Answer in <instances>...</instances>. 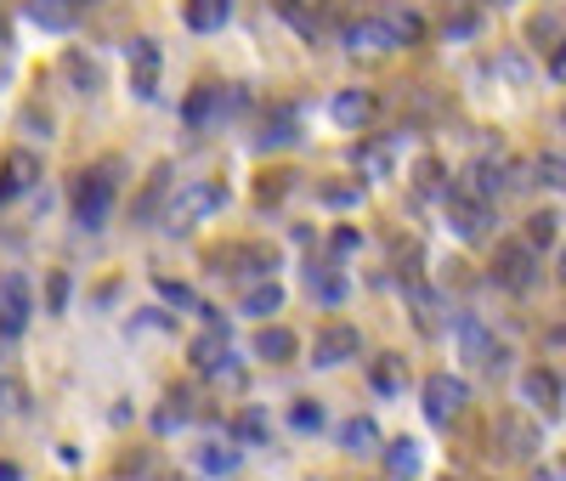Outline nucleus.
Wrapping results in <instances>:
<instances>
[{
	"label": "nucleus",
	"instance_id": "f257e3e1",
	"mask_svg": "<svg viewBox=\"0 0 566 481\" xmlns=\"http://www.w3.org/2000/svg\"><path fill=\"white\" fill-rule=\"evenodd\" d=\"M108 210H114V165H97V170H85L80 187H74V227L80 232H103Z\"/></svg>",
	"mask_w": 566,
	"mask_h": 481
},
{
	"label": "nucleus",
	"instance_id": "f03ea898",
	"mask_svg": "<svg viewBox=\"0 0 566 481\" xmlns=\"http://www.w3.org/2000/svg\"><path fill=\"white\" fill-rule=\"evenodd\" d=\"M448 227H453V238H464V244H482L488 227H493V205L476 199V192H464V187H453L448 192Z\"/></svg>",
	"mask_w": 566,
	"mask_h": 481
},
{
	"label": "nucleus",
	"instance_id": "7ed1b4c3",
	"mask_svg": "<svg viewBox=\"0 0 566 481\" xmlns=\"http://www.w3.org/2000/svg\"><path fill=\"white\" fill-rule=\"evenodd\" d=\"M34 317V295L23 272H0V341H18Z\"/></svg>",
	"mask_w": 566,
	"mask_h": 481
},
{
	"label": "nucleus",
	"instance_id": "20e7f679",
	"mask_svg": "<svg viewBox=\"0 0 566 481\" xmlns=\"http://www.w3.org/2000/svg\"><path fill=\"white\" fill-rule=\"evenodd\" d=\"M493 283L510 289V295H527V289L538 283V250L527 244V238H522V244H504V250H499V261H493Z\"/></svg>",
	"mask_w": 566,
	"mask_h": 481
},
{
	"label": "nucleus",
	"instance_id": "39448f33",
	"mask_svg": "<svg viewBox=\"0 0 566 481\" xmlns=\"http://www.w3.org/2000/svg\"><path fill=\"white\" fill-rule=\"evenodd\" d=\"M221 205H227V187H221V181H187V187L176 192V205H170V227L181 232V227L216 216Z\"/></svg>",
	"mask_w": 566,
	"mask_h": 481
},
{
	"label": "nucleus",
	"instance_id": "423d86ee",
	"mask_svg": "<svg viewBox=\"0 0 566 481\" xmlns=\"http://www.w3.org/2000/svg\"><path fill=\"white\" fill-rule=\"evenodd\" d=\"M459 352H464L470 368H482V374H499V363H504V346L488 334L482 317H459Z\"/></svg>",
	"mask_w": 566,
	"mask_h": 481
},
{
	"label": "nucleus",
	"instance_id": "0eeeda50",
	"mask_svg": "<svg viewBox=\"0 0 566 481\" xmlns=\"http://www.w3.org/2000/svg\"><path fill=\"white\" fill-rule=\"evenodd\" d=\"M357 352H363V334L352 323H328V328H317V341H312V363L317 368H340Z\"/></svg>",
	"mask_w": 566,
	"mask_h": 481
},
{
	"label": "nucleus",
	"instance_id": "6e6552de",
	"mask_svg": "<svg viewBox=\"0 0 566 481\" xmlns=\"http://www.w3.org/2000/svg\"><path fill=\"white\" fill-rule=\"evenodd\" d=\"M419 397H424V414H431V425H448V419L470 402V385H464V379H453V374H431Z\"/></svg>",
	"mask_w": 566,
	"mask_h": 481
},
{
	"label": "nucleus",
	"instance_id": "1a4fd4ad",
	"mask_svg": "<svg viewBox=\"0 0 566 481\" xmlns=\"http://www.w3.org/2000/svg\"><path fill=\"white\" fill-rule=\"evenodd\" d=\"M130 91L142 96V103L159 96V40H136L130 45Z\"/></svg>",
	"mask_w": 566,
	"mask_h": 481
},
{
	"label": "nucleus",
	"instance_id": "9d476101",
	"mask_svg": "<svg viewBox=\"0 0 566 481\" xmlns=\"http://www.w3.org/2000/svg\"><path fill=\"white\" fill-rule=\"evenodd\" d=\"M40 181V159L34 154H7V165H0V205H12V199H23V192Z\"/></svg>",
	"mask_w": 566,
	"mask_h": 481
},
{
	"label": "nucleus",
	"instance_id": "9b49d317",
	"mask_svg": "<svg viewBox=\"0 0 566 481\" xmlns=\"http://www.w3.org/2000/svg\"><path fill=\"white\" fill-rule=\"evenodd\" d=\"M187 357H193V368H205V374H221L227 363H232V346H227V328L221 323H210L193 346H187Z\"/></svg>",
	"mask_w": 566,
	"mask_h": 481
},
{
	"label": "nucleus",
	"instance_id": "f8f14e48",
	"mask_svg": "<svg viewBox=\"0 0 566 481\" xmlns=\"http://www.w3.org/2000/svg\"><path fill=\"white\" fill-rule=\"evenodd\" d=\"M346 52H397V40L386 29V18H363V23H346Z\"/></svg>",
	"mask_w": 566,
	"mask_h": 481
},
{
	"label": "nucleus",
	"instance_id": "ddd939ff",
	"mask_svg": "<svg viewBox=\"0 0 566 481\" xmlns=\"http://www.w3.org/2000/svg\"><path fill=\"white\" fill-rule=\"evenodd\" d=\"M504 176H510V165H499V159H476V165L464 170V181H459V187H464V192H476V199H488V205H493L499 192L510 187Z\"/></svg>",
	"mask_w": 566,
	"mask_h": 481
},
{
	"label": "nucleus",
	"instance_id": "4468645a",
	"mask_svg": "<svg viewBox=\"0 0 566 481\" xmlns=\"http://www.w3.org/2000/svg\"><path fill=\"white\" fill-rule=\"evenodd\" d=\"M328 114H335L340 130H363V125L374 119V96H368V91H340L335 103H328Z\"/></svg>",
	"mask_w": 566,
	"mask_h": 481
},
{
	"label": "nucleus",
	"instance_id": "2eb2a0df",
	"mask_svg": "<svg viewBox=\"0 0 566 481\" xmlns=\"http://www.w3.org/2000/svg\"><path fill=\"white\" fill-rule=\"evenodd\" d=\"M408 306H413V323H419V334H442V317H448V306L431 295L424 283H408Z\"/></svg>",
	"mask_w": 566,
	"mask_h": 481
},
{
	"label": "nucleus",
	"instance_id": "dca6fc26",
	"mask_svg": "<svg viewBox=\"0 0 566 481\" xmlns=\"http://www.w3.org/2000/svg\"><path fill=\"white\" fill-rule=\"evenodd\" d=\"M522 397H527V408L555 414V408H560V379H555L549 368H533V374L522 379Z\"/></svg>",
	"mask_w": 566,
	"mask_h": 481
},
{
	"label": "nucleus",
	"instance_id": "f3484780",
	"mask_svg": "<svg viewBox=\"0 0 566 481\" xmlns=\"http://www.w3.org/2000/svg\"><path fill=\"white\" fill-rule=\"evenodd\" d=\"M227 18H232V0H187V29L199 34H216Z\"/></svg>",
	"mask_w": 566,
	"mask_h": 481
},
{
	"label": "nucleus",
	"instance_id": "a211bd4d",
	"mask_svg": "<svg viewBox=\"0 0 566 481\" xmlns=\"http://www.w3.org/2000/svg\"><path fill=\"white\" fill-rule=\"evenodd\" d=\"M419 470H424L419 442H408V437H402V442H391V448H386V475H391V481H413Z\"/></svg>",
	"mask_w": 566,
	"mask_h": 481
},
{
	"label": "nucleus",
	"instance_id": "6ab92c4d",
	"mask_svg": "<svg viewBox=\"0 0 566 481\" xmlns=\"http://www.w3.org/2000/svg\"><path fill=\"white\" fill-rule=\"evenodd\" d=\"M312 295H317L323 306H340V301L352 295V283H346L340 266H312Z\"/></svg>",
	"mask_w": 566,
	"mask_h": 481
},
{
	"label": "nucleus",
	"instance_id": "aec40b11",
	"mask_svg": "<svg viewBox=\"0 0 566 481\" xmlns=\"http://www.w3.org/2000/svg\"><path fill=\"white\" fill-rule=\"evenodd\" d=\"M29 18H34L40 29L63 34V29H74V0H29Z\"/></svg>",
	"mask_w": 566,
	"mask_h": 481
},
{
	"label": "nucleus",
	"instance_id": "412c9836",
	"mask_svg": "<svg viewBox=\"0 0 566 481\" xmlns=\"http://www.w3.org/2000/svg\"><path fill=\"white\" fill-rule=\"evenodd\" d=\"M255 357L261 363H290L295 357V334L290 328H261L255 334Z\"/></svg>",
	"mask_w": 566,
	"mask_h": 481
},
{
	"label": "nucleus",
	"instance_id": "4be33fe9",
	"mask_svg": "<svg viewBox=\"0 0 566 481\" xmlns=\"http://www.w3.org/2000/svg\"><path fill=\"white\" fill-rule=\"evenodd\" d=\"M340 448H346V453L380 448V430H374V419H346V425H340Z\"/></svg>",
	"mask_w": 566,
	"mask_h": 481
},
{
	"label": "nucleus",
	"instance_id": "5701e85b",
	"mask_svg": "<svg viewBox=\"0 0 566 481\" xmlns=\"http://www.w3.org/2000/svg\"><path fill=\"white\" fill-rule=\"evenodd\" d=\"M380 18H386V29H391V40H397V45H413V40L424 34L419 12H408V7H386Z\"/></svg>",
	"mask_w": 566,
	"mask_h": 481
},
{
	"label": "nucleus",
	"instance_id": "b1692460",
	"mask_svg": "<svg viewBox=\"0 0 566 481\" xmlns=\"http://www.w3.org/2000/svg\"><path fill=\"white\" fill-rule=\"evenodd\" d=\"M277 306H283V289H277L272 278H266V283H255L250 295H244V317H272Z\"/></svg>",
	"mask_w": 566,
	"mask_h": 481
},
{
	"label": "nucleus",
	"instance_id": "393cba45",
	"mask_svg": "<svg viewBox=\"0 0 566 481\" xmlns=\"http://www.w3.org/2000/svg\"><path fill=\"white\" fill-rule=\"evenodd\" d=\"M216 103H221V91H216V85H199L193 96H187V108H181V119H187V125H205Z\"/></svg>",
	"mask_w": 566,
	"mask_h": 481
},
{
	"label": "nucleus",
	"instance_id": "a878e982",
	"mask_svg": "<svg viewBox=\"0 0 566 481\" xmlns=\"http://www.w3.org/2000/svg\"><path fill=\"white\" fill-rule=\"evenodd\" d=\"M63 74H69V80H74V85H80L85 96H91V91H97V85H103V74H97V63H85L80 52H69V63H63Z\"/></svg>",
	"mask_w": 566,
	"mask_h": 481
},
{
	"label": "nucleus",
	"instance_id": "bb28decb",
	"mask_svg": "<svg viewBox=\"0 0 566 481\" xmlns=\"http://www.w3.org/2000/svg\"><path fill=\"white\" fill-rule=\"evenodd\" d=\"M232 464H239V453H232V448H221V442H205V448H199V470H205V475H221V470H232Z\"/></svg>",
	"mask_w": 566,
	"mask_h": 481
},
{
	"label": "nucleus",
	"instance_id": "cd10ccee",
	"mask_svg": "<svg viewBox=\"0 0 566 481\" xmlns=\"http://www.w3.org/2000/svg\"><path fill=\"white\" fill-rule=\"evenodd\" d=\"M255 142H261V148H290V142H295V114H277Z\"/></svg>",
	"mask_w": 566,
	"mask_h": 481
},
{
	"label": "nucleus",
	"instance_id": "c85d7f7f",
	"mask_svg": "<svg viewBox=\"0 0 566 481\" xmlns=\"http://www.w3.org/2000/svg\"><path fill=\"white\" fill-rule=\"evenodd\" d=\"M555 227H560V221H555L549 210H538V216L527 221V232H522V238H527L533 250H549V244H555Z\"/></svg>",
	"mask_w": 566,
	"mask_h": 481
},
{
	"label": "nucleus",
	"instance_id": "c756f323",
	"mask_svg": "<svg viewBox=\"0 0 566 481\" xmlns=\"http://www.w3.org/2000/svg\"><path fill=\"white\" fill-rule=\"evenodd\" d=\"M277 12L290 18V23H295L306 40H317V29H323V23H317V12H306V7H301V0H277Z\"/></svg>",
	"mask_w": 566,
	"mask_h": 481
},
{
	"label": "nucleus",
	"instance_id": "7c9ffc66",
	"mask_svg": "<svg viewBox=\"0 0 566 481\" xmlns=\"http://www.w3.org/2000/svg\"><path fill=\"white\" fill-rule=\"evenodd\" d=\"M165 187H170V165H159V170H154V181H148V199H142V210H136L142 221H148V216L159 210V199H165Z\"/></svg>",
	"mask_w": 566,
	"mask_h": 481
},
{
	"label": "nucleus",
	"instance_id": "2f4dec72",
	"mask_svg": "<svg viewBox=\"0 0 566 481\" xmlns=\"http://www.w3.org/2000/svg\"><path fill=\"white\" fill-rule=\"evenodd\" d=\"M397 385H402L397 357H380V363H374V391H397Z\"/></svg>",
	"mask_w": 566,
	"mask_h": 481
},
{
	"label": "nucleus",
	"instance_id": "473e14b6",
	"mask_svg": "<svg viewBox=\"0 0 566 481\" xmlns=\"http://www.w3.org/2000/svg\"><path fill=\"white\" fill-rule=\"evenodd\" d=\"M290 425H295V430H323V408H317V402H295V408H290Z\"/></svg>",
	"mask_w": 566,
	"mask_h": 481
},
{
	"label": "nucleus",
	"instance_id": "72a5a7b5",
	"mask_svg": "<svg viewBox=\"0 0 566 481\" xmlns=\"http://www.w3.org/2000/svg\"><path fill=\"white\" fill-rule=\"evenodd\" d=\"M538 176H544V187H560L566 192V159L560 154H544L538 159Z\"/></svg>",
	"mask_w": 566,
	"mask_h": 481
},
{
	"label": "nucleus",
	"instance_id": "f704fd0d",
	"mask_svg": "<svg viewBox=\"0 0 566 481\" xmlns=\"http://www.w3.org/2000/svg\"><path fill=\"white\" fill-rule=\"evenodd\" d=\"M159 295H165L170 306H193V289H187V283H170V278H159Z\"/></svg>",
	"mask_w": 566,
	"mask_h": 481
},
{
	"label": "nucleus",
	"instance_id": "c9c22d12",
	"mask_svg": "<svg viewBox=\"0 0 566 481\" xmlns=\"http://www.w3.org/2000/svg\"><path fill=\"white\" fill-rule=\"evenodd\" d=\"M357 244H363V238H357L352 227H340V232H335V255H352Z\"/></svg>",
	"mask_w": 566,
	"mask_h": 481
},
{
	"label": "nucleus",
	"instance_id": "e433bc0d",
	"mask_svg": "<svg viewBox=\"0 0 566 481\" xmlns=\"http://www.w3.org/2000/svg\"><path fill=\"white\" fill-rule=\"evenodd\" d=\"M549 74H555V80H560V85H566V40H560V45H555V57H549Z\"/></svg>",
	"mask_w": 566,
	"mask_h": 481
},
{
	"label": "nucleus",
	"instance_id": "4c0bfd02",
	"mask_svg": "<svg viewBox=\"0 0 566 481\" xmlns=\"http://www.w3.org/2000/svg\"><path fill=\"white\" fill-rule=\"evenodd\" d=\"M538 481H566V459H555L549 470H538Z\"/></svg>",
	"mask_w": 566,
	"mask_h": 481
},
{
	"label": "nucleus",
	"instance_id": "58836bf2",
	"mask_svg": "<svg viewBox=\"0 0 566 481\" xmlns=\"http://www.w3.org/2000/svg\"><path fill=\"white\" fill-rule=\"evenodd\" d=\"M0 481H23V470L18 464H0Z\"/></svg>",
	"mask_w": 566,
	"mask_h": 481
},
{
	"label": "nucleus",
	"instance_id": "ea45409f",
	"mask_svg": "<svg viewBox=\"0 0 566 481\" xmlns=\"http://www.w3.org/2000/svg\"><path fill=\"white\" fill-rule=\"evenodd\" d=\"M0 52H7V23H0Z\"/></svg>",
	"mask_w": 566,
	"mask_h": 481
},
{
	"label": "nucleus",
	"instance_id": "a19ab883",
	"mask_svg": "<svg viewBox=\"0 0 566 481\" xmlns=\"http://www.w3.org/2000/svg\"><path fill=\"white\" fill-rule=\"evenodd\" d=\"M560 283H566V250H560Z\"/></svg>",
	"mask_w": 566,
	"mask_h": 481
},
{
	"label": "nucleus",
	"instance_id": "79ce46f5",
	"mask_svg": "<svg viewBox=\"0 0 566 481\" xmlns=\"http://www.w3.org/2000/svg\"><path fill=\"white\" fill-rule=\"evenodd\" d=\"M493 7H515V0H493Z\"/></svg>",
	"mask_w": 566,
	"mask_h": 481
},
{
	"label": "nucleus",
	"instance_id": "37998d69",
	"mask_svg": "<svg viewBox=\"0 0 566 481\" xmlns=\"http://www.w3.org/2000/svg\"><path fill=\"white\" fill-rule=\"evenodd\" d=\"M159 481H181V475H159Z\"/></svg>",
	"mask_w": 566,
	"mask_h": 481
}]
</instances>
